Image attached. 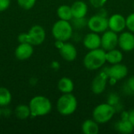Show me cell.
I'll return each mask as SVG.
<instances>
[{
    "mask_svg": "<svg viewBox=\"0 0 134 134\" xmlns=\"http://www.w3.org/2000/svg\"><path fill=\"white\" fill-rule=\"evenodd\" d=\"M59 50L60 56L67 61H73L77 57V49L71 43L64 42Z\"/></svg>",
    "mask_w": 134,
    "mask_h": 134,
    "instance_id": "9a60e30c",
    "label": "cell"
},
{
    "mask_svg": "<svg viewBox=\"0 0 134 134\" xmlns=\"http://www.w3.org/2000/svg\"><path fill=\"white\" fill-rule=\"evenodd\" d=\"M126 20V27L134 33V13L128 16Z\"/></svg>",
    "mask_w": 134,
    "mask_h": 134,
    "instance_id": "4316f807",
    "label": "cell"
},
{
    "mask_svg": "<svg viewBox=\"0 0 134 134\" xmlns=\"http://www.w3.org/2000/svg\"><path fill=\"white\" fill-rule=\"evenodd\" d=\"M57 16L60 18V20L70 21L73 18L71 6L67 5H62L59 6L57 9Z\"/></svg>",
    "mask_w": 134,
    "mask_h": 134,
    "instance_id": "44dd1931",
    "label": "cell"
},
{
    "mask_svg": "<svg viewBox=\"0 0 134 134\" xmlns=\"http://www.w3.org/2000/svg\"><path fill=\"white\" fill-rule=\"evenodd\" d=\"M34 53L33 46L30 43H20L15 49V57L20 60L29 59Z\"/></svg>",
    "mask_w": 134,
    "mask_h": 134,
    "instance_id": "4fadbf2b",
    "label": "cell"
},
{
    "mask_svg": "<svg viewBox=\"0 0 134 134\" xmlns=\"http://www.w3.org/2000/svg\"><path fill=\"white\" fill-rule=\"evenodd\" d=\"M52 34L56 40L67 42L73 35V27L68 20H59L52 27Z\"/></svg>",
    "mask_w": 134,
    "mask_h": 134,
    "instance_id": "3957f363",
    "label": "cell"
},
{
    "mask_svg": "<svg viewBox=\"0 0 134 134\" xmlns=\"http://www.w3.org/2000/svg\"><path fill=\"white\" fill-rule=\"evenodd\" d=\"M108 27L116 33L122 32L126 27V20L121 14H113L108 19Z\"/></svg>",
    "mask_w": 134,
    "mask_h": 134,
    "instance_id": "30bf717a",
    "label": "cell"
},
{
    "mask_svg": "<svg viewBox=\"0 0 134 134\" xmlns=\"http://www.w3.org/2000/svg\"><path fill=\"white\" fill-rule=\"evenodd\" d=\"M115 111V108L108 103L101 104L94 108L93 111V117L97 123L104 124L112 119Z\"/></svg>",
    "mask_w": 134,
    "mask_h": 134,
    "instance_id": "5b68a950",
    "label": "cell"
},
{
    "mask_svg": "<svg viewBox=\"0 0 134 134\" xmlns=\"http://www.w3.org/2000/svg\"><path fill=\"white\" fill-rule=\"evenodd\" d=\"M72 20V27H75V28H78V29H81L82 27H84V26L87 25V21L85 17H82V18H72L71 19Z\"/></svg>",
    "mask_w": 134,
    "mask_h": 134,
    "instance_id": "cb8c5ba5",
    "label": "cell"
},
{
    "mask_svg": "<svg viewBox=\"0 0 134 134\" xmlns=\"http://www.w3.org/2000/svg\"><path fill=\"white\" fill-rule=\"evenodd\" d=\"M17 2L21 8L26 10H28L34 7V5H35L36 0H17Z\"/></svg>",
    "mask_w": 134,
    "mask_h": 134,
    "instance_id": "d4e9b609",
    "label": "cell"
},
{
    "mask_svg": "<svg viewBox=\"0 0 134 134\" xmlns=\"http://www.w3.org/2000/svg\"><path fill=\"white\" fill-rule=\"evenodd\" d=\"M106 62H108L111 64H115L120 63L123 59V55L121 51L113 49L106 52Z\"/></svg>",
    "mask_w": 134,
    "mask_h": 134,
    "instance_id": "d6986e66",
    "label": "cell"
},
{
    "mask_svg": "<svg viewBox=\"0 0 134 134\" xmlns=\"http://www.w3.org/2000/svg\"><path fill=\"white\" fill-rule=\"evenodd\" d=\"M118 45L123 51H132L134 49V35L132 32H123L119 36Z\"/></svg>",
    "mask_w": 134,
    "mask_h": 134,
    "instance_id": "7c38bea8",
    "label": "cell"
},
{
    "mask_svg": "<svg viewBox=\"0 0 134 134\" xmlns=\"http://www.w3.org/2000/svg\"><path fill=\"white\" fill-rule=\"evenodd\" d=\"M115 128L118 132L123 134L132 133L134 130V126L128 119H122V120L118 121L115 125Z\"/></svg>",
    "mask_w": 134,
    "mask_h": 134,
    "instance_id": "e0dca14e",
    "label": "cell"
},
{
    "mask_svg": "<svg viewBox=\"0 0 134 134\" xmlns=\"http://www.w3.org/2000/svg\"><path fill=\"white\" fill-rule=\"evenodd\" d=\"M106 52L103 49H96L90 50L83 59L84 66L91 71L100 68L106 62Z\"/></svg>",
    "mask_w": 134,
    "mask_h": 134,
    "instance_id": "7a4b0ae2",
    "label": "cell"
},
{
    "mask_svg": "<svg viewBox=\"0 0 134 134\" xmlns=\"http://www.w3.org/2000/svg\"><path fill=\"white\" fill-rule=\"evenodd\" d=\"M71 12L73 15V18H82L85 17L87 11L88 7L87 5L82 1H76L71 6Z\"/></svg>",
    "mask_w": 134,
    "mask_h": 134,
    "instance_id": "2e32d148",
    "label": "cell"
},
{
    "mask_svg": "<svg viewBox=\"0 0 134 134\" xmlns=\"http://www.w3.org/2000/svg\"><path fill=\"white\" fill-rule=\"evenodd\" d=\"M1 115H2V110L0 109V117H1Z\"/></svg>",
    "mask_w": 134,
    "mask_h": 134,
    "instance_id": "d6a6232c",
    "label": "cell"
},
{
    "mask_svg": "<svg viewBox=\"0 0 134 134\" xmlns=\"http://www.w3.org/2000/svg\"><path fill=\"white\" fill-rule=\"evenodd\" d=\"M12 101L10 91L5 87H0V107H6Z\"/></svg>",
    "mask_w": 134,
    "mask_h": 134,
    "instance_id": "603a6c76",
    "label": "cell"
},
{
    "mask_svg": "<svg viewBox=\"0 0 134 134\" xmlns=\"http://www.w3.org/2000/svg\"><path fill=\"white\" fill-rule=\"evenodd\" d=\"M10 5V0H0V12L6 10Z\"/></svg>",
    "mask_w": 134,
    "mask_h": 134,
    "instance_id": "f546056e",
    "label": "cell"
},
{
    "mask_svg": "<svg viewBox=\"0 0 134 134\" xmlns=\"http://www.w3.org/2000/svg\"><path fill=\"white\" fill-rule=\"evenodd\" d=\"M30 44L32 46L41 45L46 39L45 29L40 25L32 26L27 32Z\"/></svg>",
    "mask_w": 134,
    "mask_h": 134,
    "instance_id": "ba28073f",
    "label": "cell"
},
{
    "mask_svg": "<svg viewBox=\"0 0 134 134\" xmlns=\"http://www.w3.org/2000/svg\"><path fill=\"white\" fill-rule=\"evenodd\" d=\"M128 119L132 123V125L134 126V109L131 110L128 113Z\"/></svg>",
    "mask_w": 134,
    "mask_h": 134,
    "instance_id": "1f68e13d",
    "label": "cell"
},
{
    "mask_svg": "<svg viewBox=\"0 0 134 134\" xmlns=\"http://www.w3.org/2000/svg\"><path fill=\"white\" fill-rule=\"evenodd\" d=\"M78 102L75 97L70 93H64L57 100V109L62 115H70L77 109Z\"/></svg>",
    "mask_w": 134,
    "mask_h": 134,
    "instance_id": "277c9868",
    "label": "cell"
},
{
    "mask_svg": "<svg viewBox=\"0 0 134 134\" xmlns=\"http://www.w3.org/2000/svg\"><path fill=\"white\" fill-rule=\"evenodd\" d=\"M119 42V36L116 32L110 30L104 31L101 37V47L104 50L108 51L115 49Z\"/></svg>",
    "mask_w": 134,
    "mask_h": 134,
    "instance_id": "9c48e42d",
    "label": "cell"
},
{
    "mask_svg": "<svg viewBox=\"0 0 134 134\" xmlns=\"http://www.w3.org/2000/svg\"><path fill=\"white\" fill-rule=\"evenodd\" d=\"M83 45L90 50L98 49L101 46V38L96 32L89 33L84 37Z\"/></svg>",
    "mask_w": 134,
    "mask_h": 134,
    "instance_id": "5bb4252c",
    "label": "cell"
},
{
    "mask_svg": "<svg viewBox=\"0 0 134 134\" xmlns=\"http://www.w3.org/2000/svg\"><path fill=\"white\" fill-rule=\"evenodd\" d=\"M82 132L85 134H97L99 132L98 123L93 119H87L82 125Z\"/></svg>",
    "mask_w": 134,
    "mask_h": 134,
    "instance_id": "ac0fdd59",
    "label": "cell"
},
{
    "mask_svg": "<svg viewBox=\"0 0 134 134\" xmlns=\"http://www.w3.org/2000/svg\"><path fill=\"white\" fill-rule=\"evenodd\" d=\"M15 115L20 119H26L31 115V109L29 105L20 104L15 108Z\"/></svg>",
    "mask_w": 134,
    "mask_h": 134,
    "instance_id": "7402d4cb",
    "label": "cell"
},
{
    "mask_svg": "<svg viewBox=\"0 0 134 134\" xmlns=\"http://www.w3.org/2000/svg\"><path fill=\"white\" fill-rule=\"evenodd\" d=\"M108 76L111 79V80L116 82L124 79L128 75V68L126 65L122 64L120 63L112 64L111 67L107 68L105 71Z\"/></svg>",
    "mask_w": 134,
    "mask_h": 134,
    "instance_id": "52a82bcc",
    "label": "cell"
},
{
    "mask_svg": "<svg viewBox=\"0 0 134 134\" xmlns=\"http://www.w3.org/2000/svg\"><path fill=\"white\" fill-rule=\"evenodd\" d=\"M108 75L105 71H102L101 73L96 75L93 79L91 85V89L93 93L95 94H100L102 93L107 86V80H108Z\"/></svg>",
    "mask_w": 134,
    "mask_h": 134,
    "instance_id": "8fae6325",
    "label": "cell"
},
{
    "mask_svg": "<svg viewBox=\"0 0 134 134\" xmlns=\"http://www.w3.org/2000/svg\"><path fill=\"white\" fill-rule=\"evenodd\" d=\"M107 0H90V4L94 7V8H101L104 6V5L106 3Z\"/></svg>",
    "mask_w": 134,
    "mask_h": 134,
    "instance_id": "83f0119b",
    "label": "cell"
},
{
    "mask_svg": "<svg viewBox=\"0 0 134 134\" xmlns=\"http://www.w3.org/2000/svg\"><path fill=\"white\" fill-rule=\"evenodd\" d=\"M108 103L111 105H112L115 108L117 107V105H119V97L117 94L115 93H111L108 96Z\"/></svg>",
    "mask_w": 134,
    "mask_h": 134,
    "instance_id": "484cf974",
    "label": "cell"
},
{
    "mask_svg": "<svg viewBox=\"0 0 134 134\" xmlns=\"http://www.w3.org/2000/svg\"><path fill=\"white\" fill-rule=\"evenodd\" d=\"M31 115L33 117L44 116L52 110L51 101L44 96H35L29 102Z\"/></svg>",
    "mask_w": 134,
    "mask_h": 134,
    "instance_id": "6da1fadb",
    "label": "cell"
},
{
    "mask_svg": "<svg viewBox=\"0 0 134 134\" xmlns=\"http://www.w3.org/2000/svg\"><path fill=\"white\" fill-rule=\"evenodd\" d=\"M87 26L93 32H104L108 28V19L100 14L94 15L88 20Z\"/></svg>",
    "mask_w": 134,
    "mask_h": 134,
    "instance_id": "8992f818",
    "label": "cell"
},
{
    "mask_svg": "<svg viewBox=\"0 0 134 134\" xmlns=\"http://www.w3.org/2000/svg\"><path fill=\"white\" fill-rule=\"evenodd\" d=\"M17 40L20 43H30L27 33H20L17 37Z\"/></svg>",
    "mask_w": 134,
    "mask_h": 134,
    "instance_id": "f1b7e54d",
    "label": "cell"
},
{
    "mask_svg": "<svg viewBox=\"0 0 134 134\" xmlns=\"http://www.w3.org/2000/svg\"><path fill=\"white\" fill-rule=\"evenodd\" d=\"M126 86H128V88L131 93H134V76H132L129 79V80L126 83Z\"/></svg>",
    "mask_w": 134,
    "mask_h": 134,
    "instance_id": "4dcf8cb0",
    "label": "cell"
},
{
    "mask_svg": "<svg viewBox=\"0 0 134 134\" xmlns=\"http://www.w3.org/2000/svg\"><path fill=\"white\" fill-rule=\"evenodd\" d=\"M59 90L63 93H70L74 90V83L72 80L68 77L61 78L57 84Z\"/></svg>",
    "mask_w": 134,
    "mask_h": 134,
    "instance_id": "ffe728a7",
    "label": "cell"
}]
</instances>
